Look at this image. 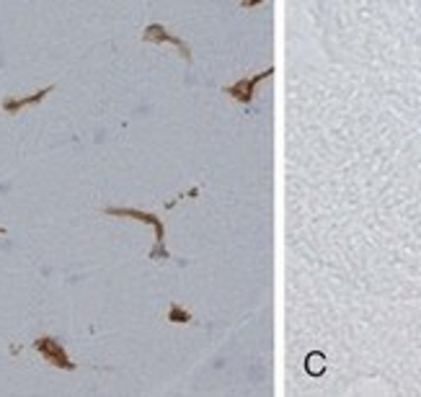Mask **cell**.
<instances>
[{
  "label": "cell",
  "mask_w": 421,
  "mask_h": 397,
  "mask_svg": "<svg viewBox=\"0 0 421 397\" xmlns=\"http://www.w3.org/2000/svg\"><path fill=\"white\" fill-rule=\"evenodd\" d=\"M142 39H145V42H155V44H161V42H163V44H173V47L181 52V57L189 59V62H191V50H189V47L181 42L179 36L168 34V31H165L161 24H150V26H147L145 31H142Z\"/></svg>",
  "instance_id": "cell-4"
},
{
  "label": "cell",
  "mask_w": 421,
  "mask_h": 397,
  "mask_svg": "<svg viewBox=\"0 0 421 397\" xmlns=\"http://www.w3.org/2000/svg\"><path fill=\"white\" fill-rule=\"evenodd\" d=\"M0 235H3V227H0Z\"/></svg>",
  "instance_id": "cell-7"
},
{
  "label": "cell",
  "mask_w": 421,
  "mask_h": 397,
  "mask_svg": "<svg viewBox=\"0 0 421 397\" xmlns=\"http://www.w3.org/2000/svg\"><path fill=\"white\" fill-rule=\"evenodd\" d=\"M168 322H191V313L181 310L179 304L171 302V307H168Z\"/></svg>",
  "instance_id": "cell-6"
},
{
  "label": "cell",
  "mask_w": 421,
  "mask_h": 397,
  "mask_svg": "<svg viewBox=\"0 0 421 397\" xmlns=\"http://www.w3.org/2000/svg\"><path fill=\"white\" fill-rule=\"evenodd\" d=\"M34 346H36V351L47 359V364H52V366H57V369H75V364L70 361V356L65 354L62 343H57L54 338H36Z\"/></svg>",
  "instance_id": "cell-2"
},
{
  "label": "cell",
  "mask_w": 421,
  "mask_h": 397,
  "mask_svg": "<svg viewBox=\"0 0 421 397\" xmlns=\"http://www.w3.org/2000/svg\"><path fill=\"white\" fill-rule=\"evenodd\" d=\"M52 91H54V88H52V85H47V88H42V91H36L34 96H24V98H6V101H3V111H6V114H18V111L26 109V106L39 103L44 96H50Z\"/></svg>",
  "instance_id": "cell-5"
},
{
  "label": "cell",
  "mask_w": 421,
  "mask_h": 397,
  "mask_svg": "<svg viewBox=\"0 0 421 397\" xmlns=\"http://www.w3.org/2000/svg\"><path fill=\"white\" fill-rule=\"evenodd\" d=\"M274 73V68H269V70H264V73H258V75H253V77H243V80H238V83H232V85H225L223 91L228 96H232L235 101H241V103H246L249 106L251 101H253V91H256V85L264 80V77H269Z\"/></svg>",
  "instance_id": "cell-3"
},
{
  "label": "cell",
  "mask_w": 421,
  "mask_h": 397,
  "mask_svg": "<svg viewBox=\"0 0 421 397\" xmlns=\"http://www.w3.org/2000/svg\"><path fill=\"white\" fill-rule=\"evenodd\" d=\"M106 214H112V217H132V220L153 225L155 248L150 250V261H165V258H168V250H165V227L155 214H150V211H140V209H117V207H106Z\"/></svg>",
  "instance_id": "cell-1"
}]
</instances>
